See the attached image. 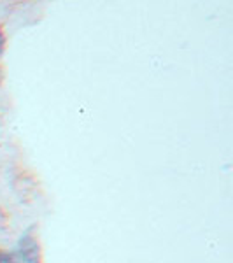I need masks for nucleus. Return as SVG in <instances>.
Returning a JSON list of instances; mask_svg holds the SVG:
<instances>
[{
	"label": "nucleus",
	"instance_id": "obj_1",
	"mask_svg": "<svg viewBox=\"0 0 233 263\" xmlns=\"http://www.w3.org/2000/svg\"><path fill=\"white\" fill-rule=\"evenodd\" d=\"M2 51H4V35L0 32V54H2Z\"/></svg>",
	"mask_w": 233,
	"mask_h": 263
}]
</instances>
